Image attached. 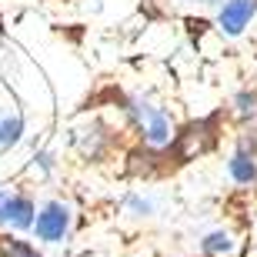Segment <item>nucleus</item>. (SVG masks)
I'll use <instances>...</instances> for the list:
<instances>
[{
	"label": "nucleus",
	"instance_id": "nucleus-9",
	"mask_svg": "<svg viewBox=\"0 0 257 257\" xmlns=\"http://www.w3.org/2000/svg\"><path fill=\"white\" fill-rule=\"evenodd\" d=\"M4 200L7 197H4V191H0V220H4Z\"/></svg>",
	"mask_w": 257,
	"mask_h": 257
},
{
	"label": "nucleus",
	"instance_id": "nucleus-3",
	"mask_svg": "<svg viewBox=\"0 0 257 257\" xmlns=\"http://www.w3.org/2000/svg\"><path fill=\"white\" fill-rule=\"evenodd\" d=\"M4 220H10L14 227H30L34 224V204L27 197H7L4 200Z\"/></svg>",
	"mask_w": 257,
	"mask_h": 257
},
{
	"label": "nucleus",
	"instance_id": "nucleus-8",
	"mask_svg": "<svg viewBox=\"0 0 257 257\" xmlns=\"http://www.w3.org/2000/svg\"><path fill=\"white\" fill-rule=\"evenodd\" d=\"M204 250H207V254H217V250H230V237H227V234H210V237L204 240Z\"/></svg>",
	"mask_w": 257,
	"mask_h": 257
},
{
	"label": "nucleus",
	"instance_id": "nucleus-1",
	"mask_svg": "<svg viewBox=\"0 0 257 257\" xmlns=\"http://www.w3.org/2000/svg\"><path fill=\"white\" fill-rule=\"evenodd\" d=\"M67 224H70V210H67L64 204H47V207L37 214V220H34L37 237L40 240H50V244H57V240L64 237Z\"/></svg>",
	"mask_w": 257,
	"mask_h": 257
},
{
	"label": "nucleus",
	"instance_id": "nucleus-6",
	"mask_svg": "<svg viewBox=\"0 0 257 257\" xmlns=\"http://www.w3.org/2000/svg\"><path fill=\"white\" fill-rule=\"evenodd\" d=\"M0 257H40L37 247H30L27 240H0Z\"/></svg>",
	"mask_w": 257,
	"mask_h": 257
},
{
	"label": "nucleus",
	"instance_id": "nucleus-7",
	"mask_svg": "<svg viewBox=\"0 0 257 257\" xmlns=\"http://www.w3.org/2000/svg\"><path fill=\"white\" fill-rule=\"evenodd\" d=\"M20 134H24V120L20 117H7L4 124H0V147H10V144L20 141Z\"/></svg>",
	"mask_w": 257,
	"mask_h": 257
},
{
	"label": "nucleus",
	"instance_id": "nucleus-2",
	"mask_svg": "<svg viewBox=\"0 0 257 257\" xmlns=\"http://www.w3.org/2000/svg\"><path fill=\"white\" fill-rule=\"evenodd\" d=\"M257 4L254 0H230L227 7L220 10V27L227 30V34H240V30L247 27V20L254 17Z\"/></svg>",
	"mask_w": 257,
	"mask_h": 257
},
{
	"label": "nucleus",
	"instance_id": "nucleus-5",
	"mask_svg": "<svg viewBox=\"0 0 257 257\" xmlns=\"http://www.w3.org/2000/svg\"><path fill=\"white\" fill-rule=\"evenodd\" d=\"M230 174H234V181H240V184H250V181L257 177V167H254V161H250V157L237 154V157L230 161Z\"/></svg>",
	"mask_w": 257,
	"mask_h": 257
},
{
	"label": "nucleus",
	"instance_id": "nucleus-4",
	"mask_svg": "<svg viewBox=\"0 0 257 257\" xmlns=\"http://www.w3.org/2000/svg\"><path fill=\"white\" fill-rule=\"evenodd\" d=\"M147 134H151V141L154 144H167L171 141V124H167V117L157 114V110H147Z\"/></svg>",
	"mask_w": 257,
	"mask_h": 257
}]
</instances>
